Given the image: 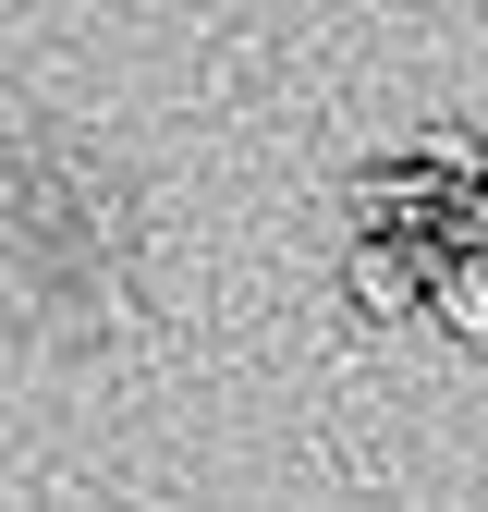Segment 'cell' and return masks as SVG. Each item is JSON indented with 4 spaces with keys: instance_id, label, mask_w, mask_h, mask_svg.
Listing matches in <instances>:
<instances>
[{
    "instance_id": "1",
    "label": "cell",
    "mask_w": 488,
    "mask_h": 512,
    "mask_svg": "<svg viewBox=\"0 0 488 512\" xmlns=\"http://www.w3.org/2000/svg\"><path fill=\"white\" fill-rule=\"evenodd\" d=\"M440 196H452V171L427 159V147H415V159H379V171H354V183H342V208H354L366 232H440Z\"/></svg>"
},
{
    "instance_id": "2",
    "label": "cell",
    "mask_w": 488,
    "mask_h": 512,
    "mask_svg": "<svg viewBox=\"0 0 488 512\" xmlns=\"http://www.w3.org/2000/svg\"><path fill=\"white\" fill-rule=\"evenodd\" d=\"M342 293L379 317V330H391V317H427V232H366L354 269H342Z\"/></svg>"
},
{
    "instance_id": "3",
    "label": "cell",
    "mask_w": 488,
    "mask_h": 512,
    "mask_svg": "<svg viewBox=\"0 0 488 512\" xmlns=\"http://www.w3.org/2000/svg\"><path fill=\"white\" fill-rule=\"evenodd\" d=\"M427 317H440L452 342H476V354H488V256L427 244Z\"/></svg>"
},
{
    "instance_id": "4",
    "label": "cell",
    "mask_w": 488,
    "mask_h": 512,
    "mask_svg": "<svg viewBox=\"0 0 488 512\" xmlns=\"http://www.w3.org/2000/svg\"><path fill=\"white\" fill-rule=\"evenodd\" d=\"M427 244H464V256H488V171L440 196V232H427Z\"/></svg>"
}]
</instances>
